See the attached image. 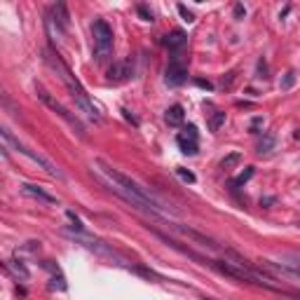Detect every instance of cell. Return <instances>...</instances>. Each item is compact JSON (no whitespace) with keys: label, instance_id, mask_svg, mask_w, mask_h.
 Masks as SVG:
<instances>
[{"label":"cell","instance_id":"cell-1","mask_svg":"<svg viewBox=\"0 0 300 300\" xmlns=\"http://www.w3.org/2000/svg\"><path fill=\"white\" fill-rule=\"evenodd\" d=\"M99 167H101V174L108 176V181H111L113 192H117L132 206H136V209H141V211H148V213H157V216H167V209H164L148 190L141 188L136 181H132V178L124 176V174H120L117 169H113L111 164H106L103 160H99Z\"/></svg>","mask_w":300,"mask_h":300},{"label":"cell","instance_id":"cell-2","mask_svg":"<svg viewBox=\"0 0 300 300\" xmlns=\"http://www.w3.org/2000/svg\"><path fill=\"white\" fill-rule=\"evenodd\" d=\"M45 61L50 63V66L56 71V75H59V78L63 80V84H66V87H68V92H71V99L75 101V106H78L80 111H82L84 115L89 117V120H94V122H99V120H101L99 108H96L94 103H92L89 94L84 92V87H82V84H80L78 80H75V75L71 73V68H68L66 63H63V61H61V59H59L56 54H52V52H45Z\"/></svg>","mask_w":300,"mask_h":300},{"label":"cell","instance_id":"cell-3","mask_svg":"<svg viewBox=\"0 0 300 300\" xmlns=\"http://www.w3.org/2000/svg\"><path fill=\"white\" fill-rule=\"evenodd\" d=\"M0 136H3V143H5V145H10V148H14V150H17V153H22V155H24V157H28V160H31V162H35V164H40V167H42L45 172L50 174V176L61 178V172H59V169H56L54 164H52V162L47 160V157H42V155H40V153H35V150H31V148H28V145H24L22 141H19L17 136H14V134H12L7 127H3V129H0Z\"/></svg>","mask_w":300,"mask_h":300},{"label":"cell","instance_id":"cell-4","mask_svg":"<svg viewBox=\"0 0 300 300\" xmlns=\"http://www.w3.org/2000/svg\"><path fill=\"white\" fill-rule=\"evenodd\" d=\"M92 38H94V59L96 63H103L113 52V28L103 19H96L92 26Z\"/></svg>","mask_w":300,"mask_h":300},{"label":"cell","instance_id":"cell-5","mask_svg":"<svg viewBox=\"0 0 300 300\" xmlns=\"http://www.w3.org/2000/svg\"><path fill=\"white\" fill-rule=\"evenodd\" d=\"M38 96H40V101H42L45 106L50 108V111H54L56 115L61 117V120H66V124H68V127L78 132V136H80V139H84V124L80 122V117L75 115V113H71L66 106H63V103H59V101H56L52 94H47L45 89H38Z\"/></svg>","mask_w":300,"mask_h":300},{"label":"cell","instance_id":"cell-6","mask_svg":"<svg viewBox=\"0 0 300 300\" xmlns=\"http://www.w3.org/2000/svg\"><path fill=\"white\" fill-rule=\"evenodd\" d=\"M134 75V61L132 59H122V61H115L108 68V82H124Z\"/></svg>","mask_w":300,"mask_h":300},{"label":"cell","instance_id":"cell-7","mask_svg":"<svg viewBox=\"0 0 300 300\" xmlns=\"http://www.w3.org/2000/svg\"><path fill=\"white\" fill-rule=\"evenodd\" d=\"M176 143H178V148H181V153L195 155V153H197V127L190 124L183 134H178L176 136Z\"/></svg>","mask_w":300,"mask_h":300},{"label":"cell","instance_id":"cell-8","mask_svg":"<svg viewBox=\"0 0 300 300\" xmlns=\"http://www.w3.org/2000/svg\"><path fill=\"white\" fill-rule=\"evenodd\" d=\"M185 78H188V71H185L183 63H178L176 59H174L172 63L167 66V73H164V82L169 84V87H178V84H183Z\"/></svg>","mask_w":300,"mask_h":300},{"label":"cell","instance_id":"cell-9","mask_svg":"<svg viewBox=\"0 0 300 300\" xmlns=\"http://www.w3.org/2000/svg\"><path fill=\"white\" fill-rule=\"evenodd\" d=\"M279 265H282V270L300 279V253H284L279 258Z\"/></svg>","mask_w":300,"mask_h":300},{"label":"cell","instance_id":"cell-10","mask_svg":"<svg viewBox=\"0 0 300 300\" xmlns=\"http://www.w3.org/2000/svg\"><path fill=\"white\" fill-rule=\"evenodd\" d=\"M22 192H24V195H28V197H33V200L47 202V204H56V197H52L50 192H45V190H42V188H38V185L24 183V185H22Z\"/></svg>","mask_w":300,"mask_h":300},{"label":"cell","instance_id":"cell-11","mask_svg":"<svg viewBox=\"0 0 300 300\" xmlns=\"http://www.w3.org/2000/svg\"><path fill=\"white\" fill-rule=\"evenodd\" d=\"M185 42H188V35H185V31H181V28L172 31V33L164 38V45H167L169 50H181Z\"/></svg>","mask_w":300,"mask_h":300},{"label":"cell","instance_id":"cell-12","mask_svg":"<svg viewBox=\"0 0 300 300\" xmlns=\"http://www.w3.org/2000/svg\"><path fill=\"white\" fill-rule=\"evenodd\" d=\"M183 117H185V113H183V106H172L167 111V115H164V120H167V124H172V127H178V124H183Z\"/></svg>","mask_w":300,"mask_h":300},{"label":"cell","instance_id":"cell-13","mask_svg":"<svg viewBox=\"0 0 300 300\" xmlns=\"http://www.w3.org/2000/svg\"><path fill=\"white\" fill-rule=\"evenodd\" d=\"M52 14H54V19H52V22H56L61 28L68 26V19H71V17H68V10H66V5H63V3H59V5L52 7Z\"/></svg>","mask_w":300,"mask_h":300},{"label":"cell","instance_id":"cell-14","mask_svg":"<svg viewBox=\"0 0 300 300\" xmlns=\"http://www.w3.org/2000/svg\"><path fill=\"white\" fill-rule=\"evenodd\" d=\"M274 143H277V139H274V136H265V139L261 141V143H258V153H270V150L274 148Z\"/></svg>","mask_w":300,"mask_h":300},{"label":"cell","instance_id":"cell-15","mask_svg":"<svg viewBox=\"0 0 300 300\" xmlns=\"http://www.w3.org/2000/svg\"><path fill=\"white\" fill-rule=\"evenodd\" d=\"M251 176H253V167H246L244 172H242L237 178H234V188H239V185H244V183H246V181H249Z\"/></svg>","mask_w":300,"mask_h":300},{"label":"cell","instance_id":"cell-16","mask_svg":"<svg viewBox=\"0 0 300 300\" xmlns=\"http://www.w3.org/2000/svg\"><path fill=\"white\" fill-rule=\"evenodd\" d=\"M223 122H225V113L216 111V115L211 117V124H209V127H211V132H218V127H221Z\"/></svg>","mask_w":300,"mask_h":300},{"label":"cell","instance_id":"cell-17","mask_svg":"<svg viewBox=\"0 0 300 300\" xmlns=\"http://www.w3.org/2000/svg\"><path fill=\"white\" fill-rule=\"evenodd\" d=\"M293 82H295V73L291 71V73H286V75H284V80L279 82V87H282V89H291V87H293Z\"/></svg>","mask_w":300,"mask_h":300},{"label":"cell","instance_id":"cell-18","mask_svg":"<svg viewBox=\"0 0 300 300\" xmlns=\"http://www.w3.org/2000/svg\"><path fill=\"white\" fill-rule=\"evenodd\" d=\"M178 14H181V17H183V22H185V24H192V22H195L192 12H190L188 7H185V5H178Z\"/></svg>","mask_w":300,"mask_h":300},{"label":"cell","instance_id":"cell-19","mask_svg":"<svg viewBox=\"0 0 300 300\" xmlns=\"http://www.w3.org/2000/svg\"><path fill=\"white\" fill-rule=\"evenodd\" d=\"M176 172H178V176L183 178L185 183H195V174H192V172H185V169H181V167H178Z\"/></svg>","mask_w":300,"mask_h":300},{"label":"cell","instance_id":"cell-20","mask_svg":"<svg viewBox=\"0 0 300 300\" xmlns=\"http://www.w3.org/2000/svg\"><path fill=\"white\" fill-rule=\"evenodd\" d=\"M136 12H139L141 17L145 19V22H153V12H150L148 7H145V5H139V7H136Z\"/></svg>","mask_w":300,"mask_h":300},{"label":"cell","instance_id":"cell-21","mask_svg":"<svg viewBox=\"0 0 300 300\" xmlns=\"http://www.w3.org/2000/svg\"><path fill=\"white\" fill-rule=\"evenodd\" d=\"M237 162H239V155H237V153H234V155H230L228 160H223V169H230V167H232V164H237Z\"/></svg>","mask_w":300,"mask_h":300},{"label":"cell","instance_id":"cell-22","mask_svg":"<svg viewBox=\"0 0 300 300\" xmlns=\"http://www.w3.org/2000/svg\"><path fill=\"white\" fill-rule=\"evenodd\" d=\"M195 84H197V87H202V89H213L211 82H206V80H195Z\"/></svg>","mask_w":300,"mask_h":300},{"label":"cell","instance_id":"cell-23","mask_svg":"<svg viewBox=\"0 0 300 300\" xmlns=\"http://www.w3.org/2000/svg\"><path fill=\"white\" fill-rule=\"evenodd\" d=\"M244 14H246V10H244L242 5H237V7H234V17H237V19H242Z\"/></svg>","mask_w":300,"mask_h":300}]
</instances>
